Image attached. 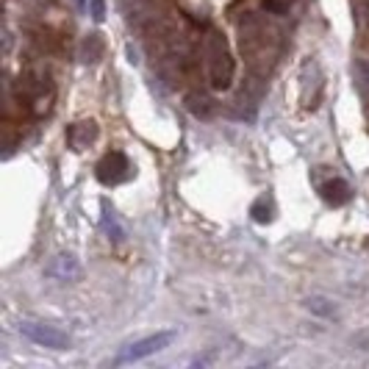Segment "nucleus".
<instances>
[{"label": "nucleus", "instance_id": "f257e3e1", "mask_svg": "<svg viewBox=\"0 0 369 369\" xmlns=\"http://www.w3.org/2000/svg\"><path fill=\"white\" fill-rule=\"evenodd\" d=\"M175 331H159V333H150V336H142V339H136V342H131V345H125L117 356H114V367H125V364H136V361H142V359H150V356H156V353H162L164 347H170L173 342H175Z\"/></svg>", "mask_w": 369, "mask_h": 369}, {"label": "nucleus", "instance_id": "f03ea898", "mask_svg": "<svg viewBox=\"0 0 369 369\" xmlns=\"http://www.w3.org/2000/svg\"><path fill=\"white\" fill-rule=\"evenodd\" d=\"M208 70H211V86L228 89L233 81V58L228 50V42L219 33L208 36Z\"/></svg>", "mask_w": 369, "mask_h": 369}, {"label": "nucleus", "instance_id": "7ed1b4c3", "mask_svg": "<svg viewBox=\"0 0 369 369\" xmlns=\"http://www.w3.org/2000/svg\"><path fill=\"white\" fill-rule=\"evenodd\" d=\"M19 333L39 345V347H47V350H70V333L56 328V325H47V322H33V320H25L19 322Z\"/></svg>", "mask_w": 369, "mask_h": 369}, {"label": "nucleus", "instance_id": "20e7f679", "mask_svg": "<svg viewBox=\"0 0 369 369\" xmlns=\"http://www.w3.org/2000/svg\"><path fill=\"white\" fill-rule=\"evenodd\" d=\"M131 175H134V167H131L128 156H125V153H120V150L109 153V156L97 164V178H100L106 186L123 184V181H128Z\"/></svg>", "mask_w": 369, "mask_h": 369}, {"label": "nucleus", "instance_id": "39448f33", "mask_svg": "<svg viewBox=\"0 0 369 369\" xmlns=\"http://www.w3.org/2000/svg\"><path fill=\"white\" fill-rule=\"evenodd\" d=\"M81 264H78V258L75 256H70V253H58V256H53L50 261H47V267H45V275L47 278H53V281H58V283H70V281H78L81 278Z\"/></svg>", "mask_w": 369, "mask_h": 369}, {"label": "nucleus", "instance_id": "423d86ee", "mask_svg": "<svg viewBox=\"0 0 369 369\" xmlns=\"http://www.w3.org/2000/svg\"><path fill=\"white\" fill-rule=\"evenodd\" d=\"M67 139H70V148H72V150H84V148H89V142L97 139V125H95L92 120H89V123H75V125L70 128Z\"/></svg>", "mask_w": 369, "mask_h": 369}, {"label": "nucleus", "instance_id": "0eeeda50", "mask_svg": "<svg viewBox=\"0 0 369 369\" xmlns=\"http://www.w3.org/2000/svg\"><path fill=\"white\" fill-rule=\"evenodd\" d=\"M322 197L331 203V205H345V203H350V197H353V189L347 181H342V178H333V181H328V184L322 186Z\"/></svg>", "mask_w": 369, "mask_h": 369}, {"label": "nucleus", "instance_id": "6e6552de", "mask_svg": "<svg viewBox=\"0 0 369 369\" xmlns=\"http://www.w3.org/2000/svg\"><path fill=\"white\" fill-rule=\"evenodd\" d=\"M100 222H103V230L109 233V239H114V242H123V239H125V228L120 225V219H117L114 208H109V203H103V217H100Z\"/></svg>", "mask_w": 369, "mask_h": 369}, {"label": "nucleus", "instance_id": "1a4fd4ad", "mask_svg": "<svg viewBox=\"0 0 369 369\" xmlns=\"http://www.w3.org/2000/svg\"><path fill=\"white\" fill-rule=\"evenodd\" d=\"M311 314H317V317H325V320H336L339 317V308L328 300V297H308L306 303H303Z\"/></svg>", "mask_w": 369, "mask_h": 369}, {"label": "nucleus", "instance_id": "9d476101", "mask_svg": "<svg viewBox=\"0 0 369 369\" xmlns=\"http://www.w3.org/2000/svg\"><path fill=\"white\" fill-rule=\"evenodd\" d=\"M103 53V42L97 33H89V39L84 42V61H97Z\"/></svg>", "mask_w": 369, "mask_h": 369}, {"label": "nucleus", "instance_id": "9b49d317", "mask_svg": "<svg viewBox=\"0 0 369 369\" xmlns=\"http://www.w3.org/2000/svg\"><path fill=\"white\" fill-rule=\"evenodd\" d=\"M250 214H253V219H256V222H261V225L272 219V214H269V205H267V200H264V197L253 203V208H250Z\"/></svg>", "mask_w": 369, "mask_h": 369}, {"label": "nucleus", "instance_id": "f8f14e48", "mask_svg": "<svg viewBox=\"0 0 369 369\" xmlns=\"http://www.w3.org/2000/svg\"><path fill=\"white\" fill-rule=\"evenodd\" d=\"M89 14H92L95 22H103V17H106V3H103V0H89Z\"/></svg>", "mask_w": 369, "mask_h": 369}, {"label": "nucleus", "instance_id": "ddd939ff", "mask_svg": "<svg viewBox=\"0 0 369 369\" xmlns=\"http://www.w3.org/2000/svg\"><path fill=\"white\" fill-rule=\"evenodd\" d=\"M353 342H356V345H361V350H369V333H361V336H356Z\"/></svg>", "mask_w": 369, "mask_h": 369}, {"label": "nucleus", "instance_id": "4468645a", "mask_svg": "<svg viewBox=\"0 0 369 369\" xmlns=\"http://www.w3.org/2000/svg\"><path fill=\"white\" fill-rule=\"evenodd\" d=\"M75 6H78V11H86V0H75Z\"/></svg>", "mask_w": 369, "mask_h": 369}]
</instances>
